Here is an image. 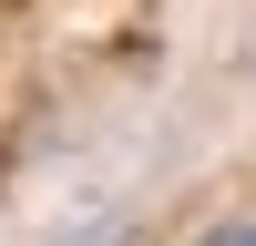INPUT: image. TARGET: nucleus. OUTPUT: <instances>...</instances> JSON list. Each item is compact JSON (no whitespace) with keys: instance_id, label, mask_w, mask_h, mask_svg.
Listing matches in <instances>:
<instances>
[{"instance_id":"nucleus-1","label":"nucleus","mask_w":256,"mask_h":246,"mask_svg":"<svg viewBox=\"0 0 256 246\" xmlns=\"http://www.w3.org/2000/svg\"><path fill=\"white\" fill-rule=\"evenodd\" d=\"M205 246H256V226H216V236H205Z\"/></svg>"}]
</instances>
